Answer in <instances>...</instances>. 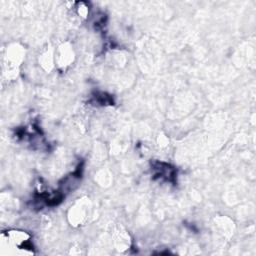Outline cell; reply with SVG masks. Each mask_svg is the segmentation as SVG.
Segmentation results:
<instances>
[{
    "label": "cell",
    "instance_id": "cell-1",
    "mask_svg": "<svg viewBox=\"0 0 256 256\" xmlns=\"http://www.w3.org/2000/svg\"><path fill=\"white\" fill-rule=\"evenodd\" d=\"M151 170L154 179H160L176 184L177 171L170 164L161 161H153L151 162Z\"/></svg>",
    "mask_w": 256,
    "mask_h": 256
},
{
    "label": "cell",
    "instance_id": "cell-2",
    "mask_svg": "<svg viewBox=\"0 0 256 256\" xmlns=\"http://www.w3.org/2000/svg\"><path fill=\"white\" fill-rule=\"evenodd\" d=\"M93 99L96 103L100 105H113L114 101L112 96L104 93V92H96L93 96Z\"/></svg>",
    "mask_w": 256,
    "mask_h": 256
}]
</instances>
